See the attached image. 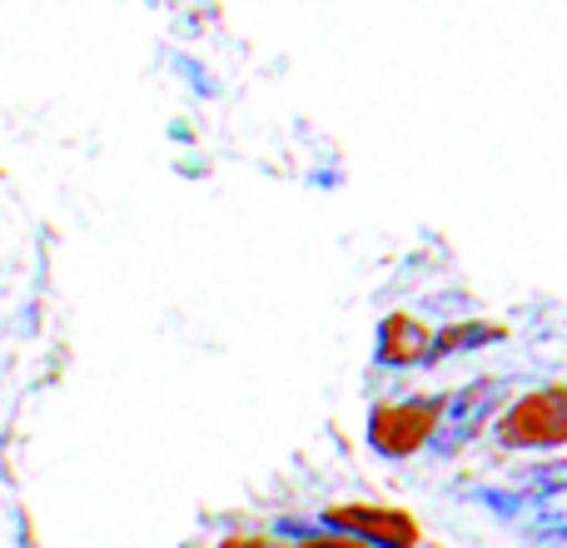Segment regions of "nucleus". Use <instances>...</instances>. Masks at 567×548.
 Instances as JSON below:
<instances>
[{
  "label": "nucleus",
  "mask_w": 567,
  "mask_h": 548,
  "mask_svg": "<svg viewBox=\"0 0 567 548\" xmlns=\"http://www.w3.org/2000/svg\"><path fill=\"white\" fill-rule=\"evenodd\" d=\"M433 424V404H389V409L373 414V449L383 454H409L429 439Z\"/></svg>",
  "instance_id": "20e7f679"
},
{
  "label": "nucleus",
  "mask_w": 567,
  "mask_h": 548,
  "mask_svg": "<svg viewBox=\"0 0 567 548\" xmlns=\"http://www.w3.org/2000/svg\"><path fill=\"white\" fill-rule=\"evenodd\" d=\"M503 329L493 324H458V329H443L439 339H429V359L433 354H453V349H468V344H483V339H498Z\"/></svg>",
  "instance_id": "423d86ee"
},
{
  "label": "nucleus",
  "mask_w": 567,
  "mask_h": 548,
  "mask_svg": "<svg viewBox=\"0 0 567 548\" xmlns=\"http://www.w3.org/2000/svg\"><path fill=\"white\" fill-rule=\"evenodd\" d=\"M225 548H255V544H239V539H235V544H225Z\"/></svg>",
  "instance_id": "6e6552de"
},
{
  "label": "nucleus",
  "mask_w": 567,
  "mask_h": 548,
  "mask_svg": "<svg viewBox=\"0 0 567 548\" xmlns=\"http://www.w3.org/2000/svg\"><path fill=\"white\" fill-rule=\"evenodd\" d=\"M498 394H503L498 379H478V384H468V389H458V394L449 399V409H443L433 444H439L443 454L463 449V444H468L473 434L488 424V414H493V404H498Z\"/></svg>",
  "instance_id": "f03ea898"
},
{
  "label": "nucleus",
  "mask_w": 567,
  "mask_h": 548,
  "mask_svg": "<svg viewBox=\"0 0 567 548\" xmlns=\"http://www.w3.org/2000/svg\"><path fill=\"white\" fill-rule=\"evenodd\" d=\"M379 359L383 364H429V329H423L419 319H403V314H393V319L383 324Z\"/></svg>",
  "instance_id": "39448f33"
},
{
  "label": "nucleus",
  "mask_w": 567,
  "mask_h": 548,
  "mask_svg": "<svg viewBox=\"0 0 567 548\" xmlns=\"http://www.w3.org/2000/svg\"><path fill=\"white\" fill-rule=\"evenodd\" d=\"M323 524L339 534H353V539L373 544V548H413L419 544V529H413L409 514L399 509H373V504H349V509H329Z\"/></svg>",
  "instance_id": "f257e3e1"
},
{
  "label": "nucleus",
  "mask_w": 567,
  "mask_h": 548,
  "mask_svg": "<svg viewBox=\"0 0 567 548\" xmlns=\"http://www.w3.org/2000/svg\"><path fill=\"white\" fill-rule=\"evenodd\" d=\"M303 548H353V544H333V539H309Z\"/></svg>",
  "instance_id": "0eeeda50"
},
{
  "label": "nucleus",
  "mask_w": 567,
  "mask_h": 548,
  "mask_svg": "<svg viewBox=\"0 0 567 548\" xmlns=\"http://www.w3.org/2000/svg\"><path fill=\"white\" fill-rule=\"evenodd\" d=\"M563 394L558 389H543L528 394L518 409L503 419V444L523 449V444H563Z\"/></svg>",
  "instance_id": "7ed1b4c3"
}]
</instances>
